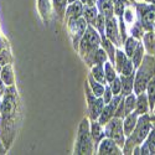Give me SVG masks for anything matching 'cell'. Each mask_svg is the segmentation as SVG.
Segmentation results:
<instances>
[{
    "label": "cell",
    "instance_id": "obj_1",
    "mask_svg": "<svg viewBox=\"0 0 155 155\" xmlns=\"http://www.w3.org/2000/svg\"><path fill=\"white\" fill-rule=\"evenodd\" d=\"M3 109L0 114V140L9 150L16 137L20 122V107L18 91L14 86H9L2 98Z\"/></svg>",
    "mask_w": 155,
    "mask_h": 155
},
{
    "label": "cell",
    "instance_id": "obj_2",
    "mask_svg": "<svg viewBox=\"0 0 155 155\" xmlns=\"http://www.w3.org/2000/svg\"><path fill=\"white\" fill-rule=\"evenodd\" d=\"M150 125L151 123L149 119V115L147 113L141 114L138 118V122H137V125L134 128L133 133L129 137H127L125 139V143L123 147V154H133V149L137 145H140L145 140V138H148V134L151 130Z\"/></svg>",
    "mask_w": 155,
    "mask_h": 155
},
{
    "label": "cell",
    "instance_id": "obj_3",
    "mask_svg": "<svg viewBox=\"0 0 155 155\" xmlns=\"http://www.w3.org/2000/svg\"><path fill=\"white\" fill-rule=\"evenodd\" d=\"M91 119L83 118L78 127L77 140L74 145V154L77 155H91L96 154L94 143L91 135Z\"/></svg>",
    "mask_w": 155,
    "mask_h": 155
},
{
    "label": "cell",
    "instance_id": "obj_4",
    "mask_svg": "<svg viewBox=\"0 0 155 155\" xmlns=\"http://www.w3.org/2000/svg\"><path fill=\"white\" fill-rule=\"evenodd\" d=\"M104 134L107 138L113 139L122 149L125 143V134L123 129V118L113 117L106 125H104Z\"/></svg>",
    "mask_w": 155,
    "mask_h": 155
},
{
    "label": "cell",
    "instance_id": "obj_5",
    "mask_svg": "<svg viewBox=\"0 0 155 155\" xmlns=\"http://www.w3.org/2000/svg\"><path fill=\"white\" fill-rule=\"evenodd\" d=\"M149 62V57H145L144 58V62L143 64L140 63V66L138 67V72H137V76L134 78V92L135 94H140L145 91V87L148 86L150 78L153 77V73L151 72V67H150V63L153 62V58L150 60V63Z\"/></svg>",
    "mask_w": 155,
    "mask_h": 155
},
{
    "label": "cell",
    "instance_id": "obj_6",
    "mask_svg": "<svg viewBox=\"0 0 155 155\" xmlns=\"http://www.w3.org/2000/svg\"><path fill=\"white\" fill-rule=\"evenodd\" d=\"M66 22H67V29H68L71 40L73 44V48L78 51L80 41L86 32L88 22L83 16H81L78 19H68V20H66Z\"/></svg>",
    "mask_w": 155,
    "mask_h": 155
},
{
    "label": "cell",
    "instance_id": "obj_7",
    "mask_svg": "<svg viewBox=\"0 0 155 155\" xmlns=\"http://www.w3.org/2000/svg\"><path fill=\"white\" fill-rule=\"evenodd\" d=\"M86 94H87V103H88V118L91 120H97L99 114L102 113V109L104 107V101L102 97H96L88 83L86 84Z\"/></svg>",
    "mask_w": 155,
    "mask_h": 155
},
{
    "label": "cell",
    "instance_id": "obj_8",
    "mask_svg": "<svg viewBox=\"0 0 155 155\" xmlns=\"http://www.w3.org/2000/svg\"><path fill=\"white\" fill-rule=\"evenodd\" d=\"M106 37L117 46L119 47L122 41V36H120V29H119V24L115 16L108 18L106 21Z\"/></svg>",
    "mask_w": 155,
    "mask_h": 155
},
{
    "label": "cell",
    "instance_id": "obj_9",
    "mask_svg": "<svg viewBox=\"0 0 155 155\" xmlns=\"http://www.w3.org/2000/svg\"><path fill=\"white\" fill-rule=\"evenodd\" d=\"M96 154H101V155H119V154H123V150L113 139L104 137L101 140V143L98 144Z\"/></svg>",
    "mask_w": 155,
    "mask_h": 155
},
{
    "label": "cell",
    "instance_id": "obj_10",
    "mask_svg": "<svg viewBox=\"0 0 155 155\" xmlns=\"http://www.w3.org/2000/svg\"><path fill=\"white\" fill-rule=\"evenodd\" d=\"M138 14L141 21V26L147 30H151L155 21V8L138 5Z\"/></svg>",
    "mask_w": 155,
    "mask_h": 155
},
{
    "label": "cell",
    "instance_id": "obj_11",
    "mask_svg": "<svg viewBox=\"0 0 155 155\" xmlns=\"http://www.w3.org/2000/svg\"><path fill=\"white\" fill-rule=\"evenodd\" d=\"M83 3L81 0H76L73 3H70L66 9V14H64V20L68 19H78L83 14Z\"/></svg>",
    "mask_w": 155,
    "mask_h": 155
},
{
    "label": "cell",
    "instance_id": "obj_12",
    "mask_svg": "<svg viewBox=\"0 0 155 155\" xmlns=\"http://www.w3.org/2000/svg\"><path fill=\"white\" fill-rule=\"evenodd\" d=\"M91 135L93 139V143H94V149L97 153V148L98 144L101 143V140L106 137L104 134V125H102L98 120H91Z\"/></svg>",
    "mask_w": 155,
    "mask_h": 155
},
{
    "label": "cell",
    "instance_id": "obj_13",
    "mask_svg": "<svg viewBox=\"0 0 155 155\" xmlns=\"http://www.w3.org/2000/svg\"><path fill=\"white\" fill-rule=\"evenodd\" d=\"M37 9L42 21L45 24H48L52 16V3L50 0H37Z\"/></svg>",
    "mask_w": 155,
    "mask_h": 155
},
{
    "label": "cell",
    "instance_id": "obj_14",
    "mask_svg": "<svg viewBox=\"0 0 155 155\" xmlns=\"http://www.w3.org/2000/svg\"><path fill=\"white\" fill-rule=\"evenodd\" d=\"M138 118H139V114L135 110L129 113L128 115H125V117L123 118V129H124L125 138L133 133L134 128L137 125V122H138Z\"/></svg>",
    "mask_w": 155,
    "mask_h": 155
},
{
    "label": "cell",
    "instance_id": "obj_15",
    "mask_svg": "<svg viewBox=\"0 0 155 155\" xmlns=\"http://www.w3.org/2000/svg\"><path fill=\"white\" fill-rule=\"evenodd\" d=\"M97 8L99 14L104 15L107 19L114 16V3L112 0H97Z\"/></svg>",
    "mask_w": 155,
    "mask_h": 155
},
{
    "label": "cell",
    "instance_id": "obj_16",
    "mask_svg": "<svg viewBox=\"0 0 155 155\" xmlns=\"http://www.w3.org/2000/svg\"><path fill=\"white\" fill-rule=\"evenodd\" d=\"M0 78L4 81V83L8 87L15 84V74H14V68H12V64L11 63L3 66L2 72H0Z\"/></svg>",
    "mask_w": 155,
    "mask_h": 155
},
{
    "label": "cell",
    "instance_id": "obj_17",
    "mask_svg": "<svg viewBox=\"0 0 155 155\" xmlns=\"http://www.w3.org/2000/svg\"><path fill=\"white\" fill-rule=\"evenodd\" d=\"M134 77L135 73L130 74V76H123L120 74V82H122V94L129 96L130 93H133L134 91Z\"/></svg>",
    "mask_w": 155,
    "mask_h": 155
},
{
    "label": "cell",
    "instance_id": "obj_18",
    "mask_svg": "<svg viewBox=\"0 0 155 155\" xmlns=\"http://www.w3.org/2000/svg\"><path fill=\"white\" fill-rule=\"evenodd\" d=\"M84 36H86V38L89 41V44H91L92 46H94V47H99L101 46L102 37H101L99 32L92 26L91 24H88V26L86 29V32H84Z\"/></svg>",
    "mask_w": 155,
    "mask_h": 155
},
{
    "label": "cell",
    "instance_id": "obj_19",
    "mask_svg": "<svg viewBox=\"0 0 155 155\" xmlns=\"http://www.w3.org/2000/svg\"><path fill=\"white\" fill-rule=\"evenodd\" d=\"M91 74L92 77L98 81L99 83L102 84H108L107 83V80H106V73H104V66L103 64H93V66L91 67Z\"/></svg>",
    "mask_w": 155,
    "mask_h": 155
},
{
    "label": "cell",
    "instance_id": "obj_20",
    "mask_svg": "<svg viewBox=\"0 0 155 155\" xmlns=\"http://www.w3.org/2000/svg\"><path fill=\"white\" fill-rule=\"evenodd\" d=\"M101 47L107 52L109 61L114 64L115 61V45L107 37H102V42H101Z\"/></svg>",
    "mask_w": 155,
    "mask_h": 155
},
{
    "label": "cell",
    "instance_id": "obj_21",
    "mask_svg": "<svg viewBox=\"0 0 155 155\" xmlns=\"http://www.w3.org/2000/svg\"><path fill=\"white\" fill-rule=\"evenodd\" d=\"M149 103H148V94H145V92L138 94V98H137V106H135V112L141 115V114H145L148 112V108H149Z\"/></svg>",
    "mask_w": 155,
    "mask_h": 155
},
{
    "label": "cell",
    "instance_id": "obj_22",
    "mask_svg": "<svg viewBox=\"0 0 155 155\" xmlns=\"http://www.w3.org/2000/svg\"><path fill=\"white\" fill-rule=\"evenodd\" d=\"M88 86H89V88H91V91H92V93L96 96V97H102L103 96V93H104V89H106V86L104 84H102V83H99L98 81H96L93 77H92V74L89 73V76H88Z\"/></svg>",
    "mask_w": 155,
    "mask_h": 155
},
{
    "label": "cell",
    "instance_id": "obj_23",
    "mask_svg": "<svg viewBox=\"0 0 155 155\" xmlns=\"http://www.w3.org/2000/svg\"><path fill=\"white\" fill-rule=\"evenodd\" d=\"M114 109L112 108V106L109 104H104V107H103V109H102V113L99 114V117H98V122L102 124V125H106L113 117H114Z\"/></svg>",
    "mask_w": 155,
    "mask_h": 155
},
{
    "label": "cell",
    "instance_id": "obj_24",
    "mask_svg": "<svg viewBox=\"0 0 155 155\" xmlns=\"http://www.w3.org/2000/svg\"><path fill=\"white\" fill-rule=\"evenodd\" d=\"M99 11H98V8L97 5H93V6H89V5H83V14L82 16L87 20L88 24H92L96 18L98 16Z\"/></svg>",
    "mask_w": 155,
    "mask_h": 155
},
{
    "label": "cell",
    "instance_id": "obj_25",
    "mask_svg": "<svg viewBox=\"0 0 155 155\" xmlns=\"http://www.w3.org/2000/svg\"><path fill=\"white\" fill-rule=\"evenodd\" d=\"M68 0H52V9L60 19H64Z\"/></svg>",
    "mask_w": 155,
    "mask_h": 155
},
{
    "label": "cell",
    "instance_id": "obj_26",
    "mask_svg": "<svg viewBox=\"0 0 155 155\" xmlns=\"http://www.w3.org/2000/svg\"><path fill=\"white\" fill-rule=\"evenodd\" d=\"M135 106H137V97L135 94L130 93L129 96L124 97V117L128 115L129 113H132L135 110Z\"/></svg>",
    "mask_w": 155,
    "mask_h": 155
},
{
    "label": "cell",
    "instance_id": "obj_27",
    "mask_svg": "<svg viewBox=\"0 0 155 155\" xmlns=\"http://www.w3.org/2000/svg\"><path fill=\"white\" fill-rule=\"evenodd\" d=\"M143 58H144V47H143V45H141L140 42H138V46H137L134 54L132 56V61H133V64H134L135 68H138L140 66V63H141V61H143Z\"/></svg>",
    "mask_w": 155,
    "mask_h": 155
},
{
    "label": "cell",
    "instance_id": "obj_28",
    "mask_svg": "<svg viewBox=\"0 0 155 155\" xmlns=\"http://www.w3.org/2000/svg\"><path fill=\"white\" fill-rule=\"evenodd\" d=\"M148 99H149V106H150V109L153 110L155 108V76H153L148 86Z\"/></svg>",
    "mask_w": 155,
    "mask_h": 155
},
{
    "label": "cell",
    "instance_id": "obj_29",
    "mask_svg": "<svg viewBox=\"0 0 155 155\" xmlns=\"http://www.w3.org/2000/svg\"><path fill=\"white\" fill-rule=\"evenodd\" d=\"M123 44H124V47H125V55L129 58H132L134 51L138 46V40L135 37H127V40Z\"/></svg>",
    "mask_w": 155,
    "mask_h": 155
},
{
    "label": "cell",
    "instance_id": "obj_30",
    "mask_svg": "<svg viewBox=\"0 0 155 155\" xmlns=\"http://www.w3.org/2000/svg\"><path fill=\"white\" fill-rule=\"evenodd\" d=\"M129 57L125 55L124 51L117 48L115 50V61H114V66H115V70H117L118 73H120V70H122V66L124 64V62L128 60Z\"/></svg>",
    "mask_w": 155,
    "mask_h": 155
},
{
    "label": "cell",
    "instance_id": "obj_31",
    "mask_svg": "<svg viewBox=\"0 0 155 155\" xmlns=\"http://www.w3.org/2000/svg\"><path fill=\"white\" fill-rule=\"evenodd\" d=\"M104 73H106V80H107V83H110L115 77L118 76V72H117V70L114 68V64L112 63V62H106L104 64Z\"/></svg>",
    "mask_w": 155,
    "mask_h": 155
},
{
    "label": "cell",
    "instance_id": "obj_32",
    "mask_svg": "<svg viewBox=\"0 0 155 155\" xmlns=\"http://www.w3.org/2000/svg\"><path fill=\"white\" fill-rule=\"evenodd\" d=\"M11 61H12V57H11L9 45L4 46L2 50H0V64H2V66H5V64L11 63Z\"/></svg>",
    "mask_w": 155,
    "mask_h": 155
},
{
    "label": "cell",
    "instance_id": "obj_33",
    "mask_svg": "<svg viewBox=\"0 0 155 155\" xmlns=\"http://www.w3.org/2000/svg\"><path fill=\"white\" fill-rule=\"evenodd\" d=\"M134 64H133V61L132 60H127L125 62H124V64L122 66V70H120V74H123V76H130V74H133L134 73Z\"/></svg>",
    "mask_w": 155,
    "mask_h": 155
},
{
    "label": "cell",
    "instance_id": "obj_34",
    "mask_svg": "<svg viewBox=\"0 0 155 155\" xmlns=\"http://www.w3.org/2000/svg\"><path fill=\"white\" fill-rule=\"evenodd\" d=\"M109 84V87H110V89H112V93L115 96V94H120L122 93V82H120V77H115V78L110 82V83H108Z\"/></svg>",
    "mask_w": 155,
    "mask_h": 155
},
{
    "label": "cell",
    "instance_id": "obj_35",
    "mask_svg": "<svg viewBox=\"0 0 155 155\" xmlns=\"http://www.w3.org/2000/svg\"><path fill=\"white\" fill-rule=\"evenodd\" d=\"M147 143H148V147L150 149V154H155V128L149 132Z\"/></svg>",
    "mask_w": 155,
    "mask_h": 155
},
{
    "label": "cell",
    "instance_id": "obj_36",
    "mask_svg": "<svg viewBox=\"0 0 155 155\" xmlns=\"http://www.w3.org/2000/svg\"><path fill=\"white\" fill-rule=\"evenodd\" d=\"M144 42H145V46L150 51V52H154V36H153V32H149L147 34V36H144Z\"/></svg>",
    "mask_w": 155,
    "mask_h": 155
},
{
    "label": "cell",
    "instance_id": "obj_37",
    "mask_svg": "<svg viewBox=\"0 0 155 155\" xmlns=\"http://www.w3.org/2000/svg\"><path fill=\"white\" fill-rule=\"evenodd\" d=\"M113 93H112V89H110V87H109V84L107 86L106 84V89H104V93H103V96H102V98H103V101H104V104H108V103L112 101V98H113Z\"/></svg>",
    "mask_w": 155,
    "mask_h": 155
},
{
    "label": "cell",
    "instance_id": "obj_38",
    "mask_svg": "<svg viewBox=\"0 0 155 155\" xmlns=\"http://www.w3.org/2000/svg\"><path fill=\"white\" fill-rule=\"evenodd\" d=\"M133 36L135 38H140L141 37V30H140V25H135V26L133 28Z\"/></svg>",
    "mask_w": 155,
    "mask_h": 155
},
{
    "label": "cell",
    "instance_id": "obj_39",
    "mask_svg": "<svg viewBox=\"0 0 155 155\" xmlns=\"http://www.w3.org/2000/svg\"><path fill=\"white\" fill-rule=\"evenodd\" d=\"M6 88H8V86L4 83V81L2 78H0V98H3V96L5 94Z\"/></svg>",
    "mask_w": 155,
    "mask_h": 155
},
{
    "label": "cell",
    "instance_id": "obj_40",
    "mask_svg": "<svg viewBox=\"0 0 155 155\" xmlns=\"http://www.w3.org/2000/svg\"><path fill=\"white\" fill-rule=\"evenodd\" d=\"M140 154H150V149H149V147H148V143H147V141H145V143L143 144V145H141V148H140Z\"/></svg>",
    "mask_w": 155,
    "mask_h": 155
},
{
    "label": "cell",
    "instance_id": "obj_41",
    "mask_svg": "<svg viewBox=\"0 0 155 155\" xmlns=\"http://www.w3.org/2000/svg\"><path fill=\"white\" fill-rule=\"evenodd\" d=\"M6 151H8L6 147L4 145V143H3V141L0 140V155H4V154H6Z\"/></svg>",
    "mask_w": 155,
    "mask_h": 155
},
{
    "label": "cell",
    "instance_id": "obj_42",
    "mask_svg": "<svg viewBox=\"0 0 155 155\" xmlns=\"http://www.w3.org/2000/svg\"><path fill=\"white\" fill-rule=\"evenodd\" d=\"M2 109H3V102H2V98H0V114H2Z\"/></svg>",
    "mask_w": 155,
    "mask_h": 155
},
{
    "label": "cell",
    "instance_id": "obj_43",
    "mask_svg": "<svg viewBox=\"0 0 155 155\" xmlns=\"http://www.w3.org/2000/svg\"><path fill=\"white\" fill-rule=\"evenodd\" d=\"M73 2H76V0H68V4L70 3H73Z\"/></svg>",
    "mask_w": 155,
    "mask_h": 155
},
{
    "label": "cell",
    "instance_id": "obj_44",
    "mask_svg": "<svg viewBox=\"0 0 155 155\" xmlns=\"http://www.w3.org/2000/svg\"><path fill=\"white\" fill-rule=\"evenodd\" d=\"M2 68H3V66H2V64H0V72H2Z\"/></svg>",
    "mask_w": 155,
    "mask_h": 155
},
{
    "label": "cell",
    "instance_id": "obj_45",
    "mask_svg": "<svg viewBox=\"0 0 155 155\" xmlns=\"http://www.w3.org/2000/svg\"><path fill=\"white\" fill-rule=\"evenodd\" d=\"M153 124H154V125H155V119H154V123H153Z\"/></svg>",
    "mask_w": 155,
    "mask_h": 155
}]
</instances>
